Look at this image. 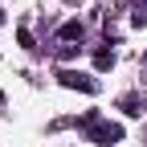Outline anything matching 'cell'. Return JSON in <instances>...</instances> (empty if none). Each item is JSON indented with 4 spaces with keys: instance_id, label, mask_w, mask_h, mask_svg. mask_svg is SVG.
I'll return each instance as SVG.
<instances>
[{
    "instance_id": "5b68a950",
    "label": "cell",
    "mask_w": 147,
    "mask_h": 147,
    "mask_svg": "<svg viewBox=\"0 0 147 147\" xmlns=\"http://www.w3.org/2000/svg\"><path fill=\"white\" fill-rule=\"evenodd\" d=\"M0 102H4V94H0Z\"/></svg>"
},
{
    "instance_id": "7a4b0ae2",
    "label": "cell",
    "mask_w": 147,
    "mask_h": 147,
    "mask_svg": "<svg viewBox=\"0 0 147 147\" xmlns=\"http://www.w3.org/2000/svg\"><path fill=\"white\" fill-rule=\"evenodd\" d=\"M61 82H65V86H78V90H94V82L82 78V74H74V69H65V74H61Z\"/></svg>"
},
{
    "instance_id": "3957f363",
    "label": "cell",
    "mask_w": 147,
    "mask_h": 147,
    "mask_svg": "<svg viewBox=\"0 0 147 147\" xmlns=\"http://www.w3.org/2000/svg\"><path fill=\"white\" fill-rule=\"evenodd\" d=\"M61 37H65V41H74V37H82V25H65V29H61Z\"/></svg>"
},
{
    "instance_id": "277c9868",
    "label": "cell",
    "mask_w": 147,
    "mask_h": 147,
    "mask_svg": "<svg viewBox=\"0 0 147 147\" xmlns=\"http://www.w3.org/2000/svg\"><path fill=\"white\" fill-rule=\"evenodd\" d=\"M0 21H4V12H0Z\"/></svg>"
},
{
    "instance_id": "6da1fadb",
    "label": "cell",
    "mask_w": 147,
    "mask_h": 147,
    "mask_svg": "<svg viewBox=\"0 0 147 147\" xmlns=\"http://www.w3.org/2000/svg\"><path fill=\"white\" fill-rule=\"evenodd\" d=\"M90 139L102 143V147H110V143L123 139V131H119V127H110V123H94V119H90Z\"/></svg>"
}]
</instances>
